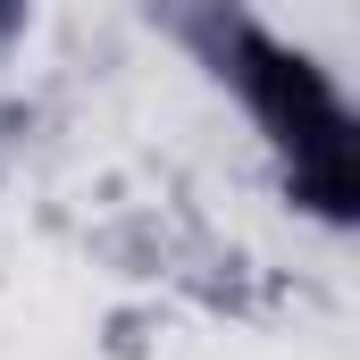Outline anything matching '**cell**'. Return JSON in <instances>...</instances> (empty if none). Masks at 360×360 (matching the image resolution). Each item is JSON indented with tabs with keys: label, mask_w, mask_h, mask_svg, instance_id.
<instances>
[{
	"label": "cell",
	"mask_w": 360,
	"mask_h": 360,
	"mask_svg": "<svg viewBox=\"0 0 360 360\" xmlns=\"http://www.w3.org/2000/svg\"><path fill=\"white\" fill-rule=\"evenodd\" d=\"M235 51L252 59V68H243V84L269 101L285 151H293V143L310 151V184H319V201H327V210H344V193H352V176H344V109L327 101V84H319L302 59H285V51H269V42H252V34H235Z\"/></svg>",
	"instance_id": "obj_1"
}]
</instances>
